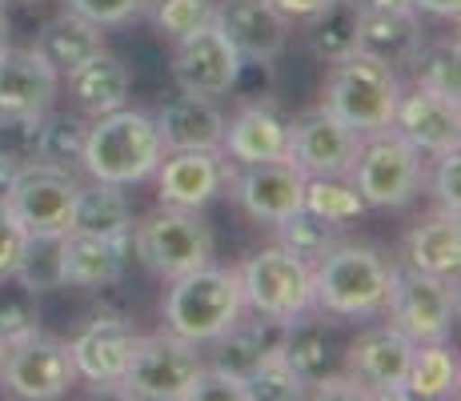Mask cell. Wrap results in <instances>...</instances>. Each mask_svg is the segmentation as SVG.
Wrapping results in <instances>:
<instances>
[{"label":"cell","instance_id":"cell-19","mask_svg":"<svg viewBox=\"0 0 461 401\" xmlns=\"http://www.w3.org/2000/svg\"><path fill=\"white\" fill-rule=\"evenodd\" d=\"M132 229L121 237H96V233H77L68 229L57 241V269L60 285H77V289H104L117 285L129 261Z\"/></svg>","mask_w":461,"mask_h":401},{"label":"cell","instance_id":"cell-44","mask_svg":"<svg viewBox=\"0 0 461 401\" xmlns=\"http://www.w3.org/2000/svg\"><path fill=\"white\" fill-rule=\"evenodd\" d=\"M24 249H29V233H24V225L13 217V209L0 205V278H5V273H16Z\"/></svg>","mask_w":461,"mask_h":401},{"label":"cell","instance_id":"cell-27","mask_svg":"<svg viewBox=\"0 0 461 401\" xmlns=\"http://www.w3.org/2000/svg\"><path fill=\"white\" fill-rule=\"evenodd\" d=\"M68 88H73V101L81 105L85 113L101 117V113H113L129 101V68L121 57H113L109 49H101L96 57H88L77 73H68Z\"/></svg>","mask_w":461,"mask_h":401},{"label":"cell","instance_id":"cell-25","mask_svg":"<svg viewBox=\"0 0 461 401\" xmlns=\"http://www.w3.org/2000/svg\"><path fill=\"white\" fill-rule=\"evenodd\" d=\"M405 265L433 278H449L457 281V265H461V225L457 213H433V217L418 221L405 237Z\"/></svg>","mask_w":461,"mask_h":401},{"label":"cell","instance_id":"cell-50","mask_svg":"<svg viewBox=\"0 0 461 401\" xmlns=\"http://www.w3.org/2000/svg\"><path fill=\"white\" fill-rule=\"evenodd\" d=\"M8 5H29V0H0V8H8Z\"/></svg>","mask_w":461,"mask_h":401},{"label":"cell","instance_id":"cell-13","mask_svg":"<svg viewBox=\"0 0 461 401\" xmlns=\"http://www.w3.org/2000/svg\"><path fill=\"white\" fill-rule=\"evenodd\" d=\"M241 68H245V60L237 57V49L225 41V32L209 21L205 29L176 41L168 73H173L181 93L209 96L212 101V96H225L241 85Z\"/></svg>","mask_w":461,"mask_h":401},{"label":"cell","instance_id":"cell-49","mask_svg":"<svg viewBox=\"0 0 461 401\" xmlns=\"http://www.w3.org/2000/svg\"><path fill=\"white\" fill-rule=\"evenodd\" d=\"M8 44H13V24H8V13L0 8V52H5Z\"/></svg>","mask_w":461,"mask_h":401},{"label":"cell","instance_id":"cell-16","mask_svg":"<svg viewBox=\"0 0 461 401\" xmlns=\"http://www.w3.org/2000/svg\"><path fill=\"white\" fill-rule=\"evenodd\" d=\"M137 342H140V333L132 321L109 317V314L93 317L81 333H77V342H68L77 378L88 381V386H96V389H113L121 381V373L129 369Z\"/></svg>","mask_w":461,"mask_h":401},{"label":"cell","instance_id":"cell-51","mask_svg":"<svg viewBox=\"0 0 461 401\" xmlns=\"http://www.w3.org/2000/svg\"><path fill=\"white\" fill-rule=\"evenodd\" d=\"M0 353H5V337H0Z\"/></svg>","mask_w":461,"mask_h":401},{"label":"cell","instance_id":"cell-35","mask_svg":"<svg viewBox=\"0 0 461 401\" xmlns=\"http://www.w3.org/2000/svg\"><path fill=\"white\" fill-rule=\"evenodd\" d=\"M277 245L289 249V253L301 257V261L317 265L337 245V225L313 217L309 209H297V213H289L285 221H277Z\"/></svg>","mask_w":461,"mask_h":401},{"label":"cell","instance_id":"cell-26","mask_svg":"<svg viewBox=\"0 0 461 401\" xmlns=\"http://www.w3.org/2000/svg\"><path fill=\"white\" fill-rule=\"evenodd\" d=\"M421 44L425 37H421L418 13H374V8H361L357 52L385 60L389 68H402V65H413Z\"/></svg>","mask_w":461,"mask_h":401},{"label":"cell","instance_id":"cell-10","mask_svg":"<svg viewBox=\"0 0 461 401\" xmlns=\"http://www.w3.org/2000/svg\"><path fill=\"white\" fill-rule=\"evenodd\" d=\"M77 365L68 342L44 337L41 329L21 342H8L0 353V389L24 401H57L77 386Z\"/></svg>","mask_w":461,"mask_h":401},{"label":"cell","instance_id":"cell-33","mask_svg":"<svg viewBox=\"0 0 461 401\" xmlns=\"http://www.w3.org/2000/svg\"><path fill=\"white\" fill-rule=\"evenodd\" d=\"M301 209H309L313 217L341 229V225H349V221H357L369 205L349 177H305V205H301Z\"/></svg>","mask_w":461,"mask_h":401},{"label":"cell","instance_id":"cell-42","mask_svg":"<svg viewBox=\"0 0 461 401\" xmlns=\"http://www.w3.org/2000/svg\"><path fill=\"white\" fill-rule=\"evenodd\" d=\"M65 8L101 24V29H117V24H129L132 16L145 13V0H65Z\"/></svg>","mask_w":461,"mask_h":401},{"label":"cell","instance_id":"cell-34","mask_svg":"<svg viewBox=\"0 0 461 401\" xmlns=\"http://www.w3.org/2000/svg\"><path fill=\"white\" fill-rule=\"evenodd\" d=\"M41 329V293L29 281H21L16 273L0 278V337L21 342V337Z\"/></svg>","mask_w":461,"mask_h":401},{"label":"cell","instance_id":"cell-23","mask_svg":"<svg viewBox=\"0 0 461 401\" xmlns=\"http://www.w3.org/2000/svg\"><path fill=\"white\" fill-rule=\"evenodd\" d=\"M153 121L157 132H161L165 153H173V149H221V137H225V117L209 96L181 93Z\"/></svg>","mask_w":461,"mask_h":401},{"label":"cell","instance_id":"cell-47","mask_svg":"<svg viewBox=\"0 0 461 401\" xmlns=\"http://www.w3.org/2000/svg\"><path fill=\"white\" fill-rule=\"evenodd\" d=\"M361 8H374V13H418L413 0H357Z\"/></svg>","mask_w":461,"mask_h":401},{"label":"cell","instance_id":"cell-18","mask_svg":"<svg viewBox=\"0 0 461 401\" xmlns=\"http://www.w3.org/2000/svg\"><path fill=\"white\" fill-rule=\"evenodd\" d=\"M389 129L410 141L421 157L454 153L461 141V101H449V96H438L418 85L410 93L402 88V101H397Z\"/></svg>","mask_w":461,"mask_h":401},{"label":"cell","instance_id":"cell-38","mask_svg":"<svg viewBox=\"0 0 461 401\" xmlns=\"http://www.w3.org/2000/svg\"><path fill=\"white\" fill-rule=\"evenodd\" d=\"M305 394L309 386L289 369V361L281 353H273L253 373H245V401H297Z\"/></svg>","mask_w":461,"mask_h":401},{"label":"cell","instance_id":"cell-6","mask_svg":"<svg viewBox=\"0 0 461 401\" xmlns=\"http://www.w3.org/2000/svg\"><path fill=\"white\" fill-rule=\"evenodd\" d=\"M349 181L374 209H402L421 193L425 160L405 137H397L393 129H381L361 137Z\"/></svg>","mask_w":461,"mask_h":401},{"label":"cell","instance_id":"cell-28","mask_svg":"<svg viewBox=\"0 0 461 401\" xmlns=\"http://www.w3.org/2000/svg\"><path fill=\"white\" fill-rule=\"evenodd\" d=\"M281 333H285V321H273L261 314H257V321H237L233 329H225L212 342V350H217L212 365L245 378V373H253L265 358H273L281 350Z\"/></svg>","mask_w":461,"mask_h":401},{"label":"cell","instance_id":"cell-20","mask_svg":"<svg viewBox=\"0 0 461 401\" xmlns=\"http://www.w3.org/2000/svg\"><path fill=\"white\" fill-rule=\"evenodd\" d=\"M233 189V197L253 221L277 225L305 205V173L289 160H261V165H241Z\"/></svg>","mask_w":461,"mask_h":401},{"label":"cell","instance_id":"cell-39","mask_svg":"<svg viewBox=\"0 0 461 401\" xmlns=\"http://www.w3.org/2000/svg\"><path fill=\"white\" fill-rule=\"evenodd\" d=\"M212 0H153V21L168 41H181L189 32L205 29L212 21Z\"/></svg>","mask_w":461,"mask_h":401},{"label":"cell","instance_id":"cell-5","mask_svg":"<svg viewBox=\"0 0 461 401\" xmlns=\"http://www.w3.org/2000/svg\"><path fill=\"white\" fill-rule=\"evenodd\" d=\"M201 345L185 342L176 333H140L137 350H132L129 369L121 373V381L113 389L137 401H189V389L197 381L201 365Z\"/></svg>","mask_w":461,"mask_h":401},{"label":"cell","instance_id":"cell-29","mask_svg":"<svg viewBox=\"0 0 461 401\" xmlns=\"http://www.w3.org/2000/svg\"><path fill=\"white\" fill-rule=\"evenodd\" d=\"M277 353L289 361V369L313 389L317 381H325L333 373L337 345H333V333L325 329V321H313V317L301 314L294 321H285V333H281Z\"/></svg>","mask_w":461,"mask_h":401},{"label":"cell","instance_id":"cell-1","mask_svg":"<svg viewBox=\"0 0 461 401\" xmlns=\"http://www.w3.org/2000/svg\"><path fill=\"white\" fill-rule=\"evenodd\" d=\"M165 157V145H161V132H157V121L140 109H121L113 113H101L85 132V153H81V165L93 181H104V185H140L157 173Z\"/></svg>","mask_w":461,"mask_h":401},{"label":"cell","instance_id":"cell-32","mask_svg":"<svg viewBox=\"0 0 461 401\" xmlns=\"http://www.w3.org/2000/svg\"><path fill=\"white\" fill-rule=\"evenodd\" d=\"M313 32H309V49L317 60L333 65V60L357 52V37H361V5L357 0H333L325 13H317Z\"/></svg>","mask_w":461,"mask_h":401},{"label":"cell","instance_id":"cell-7","mask_svg":"<svg viewBox=\"0 0 461 401\" xmlns=\"http://www.w3.org/2000/svg\"><path fill=\"white\" fill-rule=\"evenodd\" d=\"M245 309L273 321H294L313 309V265L294 257L289 249L269 245L257 249L237 269Z\"/></svg>","mask_w":461,"mask_h":401},{"label":"cell","instance_id":"cell-14","mask_svg":"<svg viewBox=\"0 0 461 401\" xmlns=\"http://www.w3.org/2000/svg\"><path fill=\"white\" fill-rule=\"evenodd\" d=\"M413 358V342L397 325H369L345 350V378L361 389V397H402L405 369Z\"/></svg>","mask_w":461,"mask_h":401},{"label":"cell","instance_id":"cell-41","mask_svg":"<svg viewBox=\"0 0 461 401\" xmlns=\"http://www.w3.org/2000/svg\"><path fill=\"white\" fill-rule=\"evenodd\" d=\"M189 401H245V378L205 361L189 389Z\"/></svg>","mask_w":461,"mask_h":401},{"label":"cell","instance_id":"cell-40","mask_svg":"<svg viewBox=\"0 0 461 401\" xmlns=\"http://www.w3.org/2000/svg\"><path fill=\"white\" fill-rule=\"evenodd\" d=\"M0 160L29 169L41 160V117H0Z\"/></svg>","mask_w":461,"mask_h":401},{"label":"cell","instance_id":"cell-45","mask_svg":"<svg viewBox=\"0 0 461 401\" xmlns=\"http://www.w3.org/2000/svg\"><path fill=\"white\" fill-rule=\"evenodd\" d=\"M269 5L277 8V13L285 16L289 24H294V21H305V24H309L317 13H325V8H330L333 0H269Z\"/></svg>","mask_w":461,"mask_h":401},{"label":"cell","instance_id":"cell-24","mask_svg":"<svg viewBox=\"0 0 461 401\" xmlns=\"http://www.w3.org/2000/svg\"><path fill=\"white\" fill-rule=\"evenodd\" d=\"M32 49H37V57L57 77H68V73H77L88 57H96V52L104 49V32H101V24L85 21V16H77L65 8V13L52 16V21L37 32V44H32Z\"/></svg>","mask_w":461,"mask_h":401},{"label":"cell","instance_id":"cell-36","mask_svg":"<svg viewBox=\"0 0 461 401\" xmlns=\"http://www.w3.org/2000/svg\"><path fill=\"white\" fill-rule=\"evenodd\" d=\"M457 41H441V44H421V52L413 57V77L418 88H429L438 96L461 101V65H457Z\"/></svg>","mask_w":461,"mask_h":401},{"label":"cell","instance_id":"cell-9","mask_svg":"<svg viewBox=\"0 0 461 401\" xmlns=\"http://www.w3.org/2000/svg\"><path fill=\"white\" fill-rule=\"evenodd\" d=\"M132 249L157 278L173 281L212 261V233L193 209L161 205V213H153L145 225H137Z\"/></svg>","mask_w":461,"mask_h":401},{"label":"cell","instance_id":"cell-12","mask_svg":"<svg viewBox=\"0 0 461 401\" xmlns=\"http://www.w3.org/2000/svg\"><path fill=\"white\" fill-rule=\"evenodd\" d=\"M361 149V132L330 109H305L289 121V165L305 177H349Z\"/></svg>","mask_w":461,"mask_h":401},{"label":"cell","instance_id":"cell-4","mask_svg":"<svg viewBox=\"0 0 461 401\" xmlns=\"http://www.w3.org/2000/svg\"><path fill=\"white\" fill-rule=\"evenodd\" d=\"M402 101V77L385 60L369 52H349L333 60L325 77V109L341 117L361 137L381 132L393 124V109Z\"/></svg>","mask_w":461,"mask_h":401},{"label":"cell","instance_id":"cell-30","mask_svg":"<svg viewBox=\"0 0 461 401\" xmlns=\"http://www.w3.org/2000/svg\"><path fill=\"white\" fill-rule=\"evenodd\" d=\"M457 381H461L457 353L446 342H425V345H413L402 397H418V401L457 397Z\"/></svg>","mask_w":461,"mask_h":401},{"label":"cell","instance_id":"cell-43","mask_svg":"<svg viewBox=\"0 0 461 401\" xmlns=\"http://www.w3.org/2000/svg\"><path fill=\"white\" fill-rule=\"evenodd\" d=\"M433 197L446 213L461 209V153H441L438 157V173H433Z\"/></svg>","mask_w":461,"mask_h":401},{"label":"cell","instance_id":"cell-21","mask_svg":"<svg viewBox=\"0 0 461 401\" xmlns=\"http://www.w3.org/2000/svg\"><path fill=\"white\" fill-rule=\"evenodd\" d=\"M60 77L37 57V49L0 52V117H44L57 101Z\"/></svg>","mask_w":461,"mask_h":401},{"label":"cell","instance_id":"cell-15","mask_svg":"<svg viewBox=\"0 0 461 401\" xmlns=\"http://www.w3.org/2000/svg\"><path fill=\"white\" fill-rule=\"evenodd\" d=\"M157 197L173 209H205L225 189L229 165L221 149H173L157 165Z\"/></svg>","mask_w":461,"mask_h":401},{"label":"cell","instance_id":"cell-31","mask_svg":"<svg viewBox=\"0 0 461 401\" xmlns=\"http://www.w3.org/2000/svg\"><path fill=\"white\" fill-rule=\"evenodd\" d=\"M73 229L77 233H96V237H121L132 229V209L121 185H81L73 209Z\"/></svg>","mask_w":461,"mask_h":401},{"label":"cell","instance_id":"cell-3","mask_svg":"<svg viewBox=\"0 0 461 401\" xmlns=\"http://www.w3.org/2000/svg\"><path fill=\"white\" fill-rule=\"evenodd\" d=\"M241 278H237V269L212 261L173 278V289L165 297V329L193 345H212L225 329L241 321Z\"/></svg>","mask_w":461,"mask_h":401},{"label":"cell","instance_id":"cell-22","mask_svg":"<svg viewBox=\"0 0 461 401\" xmlns=\"http://www.w3.org/2000/svg\"><path fill=\"white\" fill-rule=\"evenodd\" d=\"M221 153L237 165H261V160H289V121L273 105H245L233 121H225Z\"/></svg>","mask_w":461,"mask_h":401},{"label":"cell","instance_id":"cell-11","mask_svg":"<svg viewBox=\"0 0 461 401\" xmlns=\"http://www.w3.org/2000/svg\"><path fill=\"white\" fill-rule=\"evenodd\" d=\"M77 177L60 165H37L21 169L13 193H8V209L24 225L29 237H65L73 229V209H77Z\"/></svg>","mask_w":461,"mask_h":401},{"label":"cell","instance_id":"cell-17","mask_svg":"<svg viewBox=\"0 0 461 401\" xmlns=\"http://www.w3.org/2000/svg\"><path fill=\"white\" fill-rule=\"evenodd\" d=\"M212 24L249 65H273L289 41V21L269 0H221L212 8Z\"/></svg>","mask_w":461,"mask_h":401},{"label":"cell","instance_id":"cell-48","mask_svg":"<svg viewBox=\"0 0 461 401\" xmlns=\"http://www.w3.org/2000/svg\"><path fill=\"white\" fill-rule=\"evenodd\" d=\"M16 177H21V169L8 165V160H0V205H8V193H13Z\"/></svg>","mask_w":461,"mask_h":401},{"label":"cell","instance_id":"cell-46","mask_svg":"<svg viewBox=\"0 0 461 401\" xmlns=\"http://www.w3.org/2000/svg\"><path fill=\"white\" fill-rule=\"evenodd\" d=\"M418 13H429V16H441V21H457L461 13V0H413Z\"/></svg>","mask_w":461,"mask_h":401},{"label":"cell","instance_id":"cell-37","mask_svg":"<svg viewBox=\"0 0 461 401\" xmlns=\"http://www.w3.org/2000/svg\"><path fill=\"white\" fill-rule=\"evenodd\" d=\"M85 132L88 124L68 117V113H44L41 117V160L44 165H81V153H85Z\"/></svg>","mask_w":461,"mask_h":401},{"label":"cell","instance_id":"cell-8","mask_svg":"<svg viewBox=\"0 0 461 401\" xmlns=\"http://www.w3.org/2000/svg\"><path fill=\"white\" fill-rule=\"evenodd\" d=\"M389 325H397L413 345L449 342L457 321V281L393 265V285L385 301Z\"/></svg>","mask_w":461,"mask_h":401},{"label":"cell","instance_id":"cell-2","mask_svg":"<svg viewBox=\"0 0 461 401\" xmlns=\"http://www.w3.org/2000/svg\"><path fill=\"white\" fill-rule=\"evenodd\" d=\"M393 261L374 245H337L313 265V305L345 321L385 317Z\"/></svg>","mask_w":461,"mask_h":401}]
</instances>
